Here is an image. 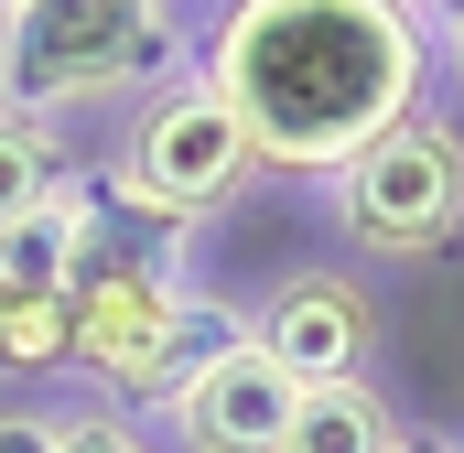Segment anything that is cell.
Here are the masks:
<instances>
[{
    "label": "cell",
    "instance_id": "14",
    "mask_svg": "<svg viewBox=\"0 0 464 453\" xmlns=\"http://www.w3.org/2000/svg\"><path fill=\"white\" fill-rule=\"evenodd\" d=\"M11 11H22V0H0V22H11Z\"/></svg>",
    "mask_w": 464,
    "mask_h": 453
},
{
    "label": "cell",
    "instance_id": "4",
    "mask_svg": "<svg viewBox=\"0 0 464 453\" xmlns=\"http://www.w3.org/2000/svg\"><path fill=\"white\" fill-rule=\"evenodd\" d=\"M335 226L367 259H432L464 237V130L443 109H411L400 130H378L335 173Z\"/></svg>",
    "mask_w": 464,
    "mask_h": 453
},
{
    "label": "cell",
    "instance_id": "11",
    "mask_svg": "<svg viewBox=\"0 0 464 453\" xmlns=\"http://www.w3.org/2000/svg\"><path fill=\"white\" fill-rule=\"evenodd\" d=\"M0 453H65V421H44V410H0Z\"/></svg>",
    "mask_w": 464,
    "mask_h": 453
},
{
    "label": "cell",
    "instance_id": "13",
    "mask_svg": "<svg viewBox=\"0 0 464 453\" xmlns=\"http://www.w3.org/2000/svg\"><path fill=\"white\" fill-rule=\"evenodd\" d=\"M389 453H443V443H421V432H400V443H389Z\"/></svg>",
    "mask_w": 464,
    "mask_h": 453
},
{
    "label": "cell",
    "instance_id": "3",
    "mask_svg": "<svg viewBox=\"0 0 464 453\" xmlns=\"http://www.w3.org/2000/svg\"><path fill=\"white\" fill-rule=\"evenodd\" d=\"M259 162H248V130L227 119V98L184 65L173 87H151L140 109H130V140L109 151V217H151V226H206L227 206L237 184H248Z\"/></svg>",
    "mask_w": 464,
    "mask_h": 453
},
{
    "label": "cell",
    "instance_id": "10",
    "mask_svg": "<svg viewBox=\"0 0 464 453\" xmlns=\"http://www.w3.org/2000/svg\"><path fill=\"white\" fill-rule=\"evenodd\" d=\"M389 443H400V421H389L378 378L303 389V410H292V432H281V453H389Z\"/></svg>",
    "mask_w": 464,
    "mask_h": 453
},
{
    "label": "cell",
    "instance_id": "2",
    "mask_svg": "<svg viewBox=\"0 0 464 453\" xmlns=\"http://www.w3.org/2000/svg\"><path fill=\"white\" fill-rule=\"evenodd\" d=\"M184 76V22L173 0H22L0 22V98L33 119L151 98Z\"/></svg>",
    "mask_w": 464,
    "mask_h": 453
},
{
    "label": "cell",
    "instance_id": "5",
    "mask_svg": "<svg viewBox=\"0 0 464 453\" xmlns=\"http://www.w3.org/2000/svg\"><path fill=\"white\" fill-rule=\"evenodd\" d=\"M248 345L292 389H346V378H367V356H378V303H367V281H346V270H292L248 313Z\"/></svg>",
    "mask_w": 464,
    "mask_h": 453
},
{
    "label": "cell",
    "instance_id": "1",
    "mask_svg": "<svg viewBox=\"0 0 464 453\" xmlns=\"http://www.w3.org/2000/svg\"><path fill=\"white\" fill-rule=\"evenodd\" d=\"M195 76L227 98L259 173L335 184L432 98V22L411 0H227Z\"/></svg>",
    "mask_w": 464,
    "mask_h": 453
},
{
    "label": "cell",
    "instance_id": "8",
    "mask_svg": "<svg viewBox=\"0 0 464 453\" xmlns=\"http://www.w3.org/2000/svg\"><path fill=\"white\" fill-rule=\"evenodd\" d=\"M87 237H98V195H54V206L11 217L0 226V292H65Z\"/></svg>",
    "mask_w": 464,
    "mask_h": 453
},
{
    "label": "cell",
    "instance_id": "9",
    "mask_svg": "<svg viewBox=\"0 0 464 453\" xmlns=\"http://www.w3.org/2000/svg\"><path fill=\"white\" fill-rule=\"evenodd\" d=\"M76 195V151H65V119H33V109H0V226Z\"/></svg>",
    "mask_w": 464,
    "mask_h": 453
},
{
    "label": "cell",
    "instance_id": "12",
    "mask_svg": "<svg viewBox=\"0 0 464 453\" xmlns=\"http://www.w3.org/2000/svg\"><path fill=\"white\" fill-rule=\"evenodd\" d=\"M432 43L454 54V87H464V11H454V22H432Z\"/></svg>",
    "mask_w": 464,
    "mask_h": 453
},
{
    "label": "cell",
    "instance_id": "16",
    "mask_svg": "<svg viewBox=\"0 0 464 453\" xmlns=\"http://www.w3.org/2000/svg\"><path fill=\"white\" fill-rule=\"evenodd\" d=\"M0 109H11V98H0Z\"/></svg>",
    "mask_w": 464,
    "mask_h": 453
},
{
    "label": "cell",
    "instance_id": "15",
    "mask_svg": "<svg viewBox=\"0 0 464 453\" xmlns=\"http://www.w3.org/2000/svg\"><path fill=\"white\" fill-rule=\"evenodd\" d=\"M443 453H464V443H443Z\"/></svg>",
    "mask_w": 464,
    "mask_h": 453
},
{
    "label": "cell",
    "instance_id": "7",
    "mask_svg": "<svg viewBox=\"0 0 464 453\" xmlns=\"http://www.w3.org/2000/svg\"><path fill=\"white\" fill-rule=\"evenodd\" d=\"M237 345H248V313H237V303H217V292H184V303L162 313V335L130 356V378L109 389V410H173L206 367H227Z\"/></svg>",
    "mask_w": 464,
    "mask_h": 453
},
{
    "label": "cell",
    "instance_id": "6",
    "mask_svg": "<svg viewBox=\"0 0 464 453\" xmlns=\"http://www.w3.org/2000/svg\"><path fill=\"white\" fill-rule=\"evenodd\" d=\"M292 410H303V389H292L259 345H237L227 367H206V378H195L162 421L184 432V453H281Z\"/></svg>",
    "mask_w": 464,
    "mask_h": 453
}]
</instances>
